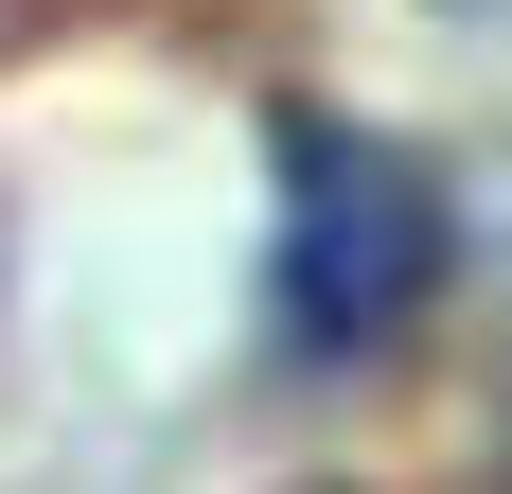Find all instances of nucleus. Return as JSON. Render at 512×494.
Masks as SVG:
<instances>
[{
  "mask_svg": "<svg viewBox=\"0 0 512 494\" xmlns=\"http://www.w3.org/2000/svg\"><path fill=\"white\" fill-rule=\"evenodd\" d=\"M265 336L301 353V371H354V353H389L442 300V265H460V212H442V177H424L389 124H336V106H283L265 124Z\"/></svg>",
  "mask_w": 512,
  "mask_h": 494,
  "instance_id": "f257e3e1",
  "label": "nucleus"
},
{
  "mask_svg": "<svg viewBox=\"0 0 512 494\" xmlns=\"http://www.w3.org/2000/svg\"><path fill=\"white\" fill-rule=\"evenodd\" d=\"M442 18H495V0H442Z\"/></svg>",
  "mask_w": 512,
  "mask_h": 494,
  "instance_id": "f03ea898",
  "label": "nucleus"
}]
</instances>
